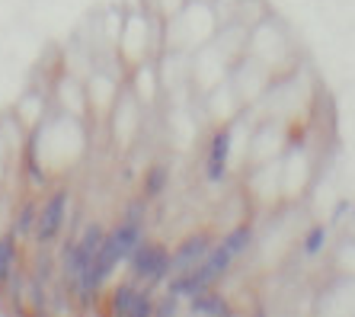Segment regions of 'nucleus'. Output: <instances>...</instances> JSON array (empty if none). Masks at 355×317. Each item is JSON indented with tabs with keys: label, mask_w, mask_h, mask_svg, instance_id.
Returning a JSON list of instances; mask_svg holds the SVG:
<instances>
[{
	"label": "nucleus",
	"mask_w": 355,
	"mask_h": 317,
	"mask_svg": "<svg viewBox=\"0 0 355 317\" xmlns=\"http://www.w3.org/2000/svg\"><path fill=\"white\" fill-rule=\"evenodd\" d=\"M170 257L160 243H141L138 250L132 253V273L144 282H160L170 275Z\"/></svg>",
	"instance_id": "f257e3e1"
},
{
	"label": "nucleus",
	"mask_w": 355,
	"mask_h": 317,
	"mask_svg": "<svg viewBox=\"0 0 355 317\" xmlns=\"http://www.w3.org/2000/svg\"><path fill=\"white\" fill-rule=\"evenodd\" d=\"M67 202H71V196H67V189H58L55 196H51L45 205L39 209V221H35V243H49L55 241V234L61 231V225H64V215H67Z\"/></svg>",
	"instance_id": "f03ea898"
},
{
	"label": "nucleus",
	"mask_w": 355,
	"mask_h": 317,
	"mask_svg": "<svg viewBox=\"0 0 355 317\" xmlns=\"http://www.w3.org/2000/svg\"><path fill=\"white\" fill-rule=\"evenodd\" d=\"M208 250H211V243H208L205 234H192V237H186V241L176 247V253L170 257V273H192V269L202 263V259L208 257Z\"/></svg>",
	"instance_id": "7ed1b4c3"
},
{
	"label": "nucleus",
	"mask_w": 355,
	"mask_h": 317,
	"mask_svg": "<svg viewBox=\"0 0 355 317\" xmlns=\"http://www.w3.org/2000/svg\"><path fill=\"white\" fill-rule=\"evenodd\" d=\"M231 263H234V253L221 243V247H215V250H208V257L202 259V263H198L192 273H196V279L202 282V289H208V285L218 282V279H221V275L231 269Z\"/></svg>",
	"instance_id": "20e7f679"
},
{
	"label": "nucleus",
	"mask_w": 355,
	"mask_h": 317,
	"mask_svg": "<svg viewBox=\"0 0 355 317\" xmlns=\"http://www.w3.org/2000/svg\"><path fill=\"white\" fill-rule=\"evenodd\" d=\"M227 154H231V132L221 128V132L211 138V154H208V176H211V180H221L224 176Z\"/></svg>",
	"instance_id": "39448f33"
},
{
	"label": "nucleus",
	"mask_w": 355,
	"mask_h": 317,
	"mask_svg": "<svg viewBox=\"0 0 355 317\" xmlns=\"http://www.w3.org/2000/svg\"><path fill=\"white\" fill-rule=\"evenodd\" d=\"M112 237L119 241V250H122V259H132V253L138 250L141 243H144V228H141V221H128L125 218L122 225L112 231Z\"/></svg>",
	"instance_id": "423d86ee"
},
{
	"label": "nucleus",
	"mask_w": 355,
	"mask_h": 317,
	"mask_svg": "<svg viewBox=\"0 0 355 317\" xmlns=\"http://www.w3.org/2000/svg\"><path fill=\"white\" fill-rule=\"evenodd\" d=\"M166 167L164 164H154V167L148 170V176H144V199H154V196H160V192L166 189Z\"/></svg>",
	"instance_id": "0eeeda50"
},
{
	"label": "nucleus",
	"mask_w": 355,
	"mask_h": 317,
	"mask_svg": "<svg viewBox=\"0 0 355 317\" xmlns=\"http://www.w3.org/2000/svg\"><path fill=\"white\" fill-rule=\"evenodd\" d=\"M192 311H196V314H227V305H224L221 298H215V295L198 292L196 298H192Z\"/></svg>",
	"instance_id": "6e6552de"
},
{
	"label": "nucleus",
	"mask_w": 355,
	"mask_h": 317,
	"mask_svg": "<svg viewBox=\"0 0 355 317\" xmlns=\"http://www.w3.org/2000/svg\"><path fill=\"white\" fill-rule=\"evenodd\" d=\"M135 295H138L135 285H119L116 292H112V311H116V314H132Z\"/></svg>",
	"instance_id": "1a4fd4ad"
},
{
	"label": "nucleus",
	"mask_w": 355,
	"mask_h": 317,
	"mask_svg": "<svg viewBox=\"0 0 355 317\" xmlns=\"http://www.w3.org/2000/svg\"><path fill=\"white\" fill-rule=\"evenodd\" d=\"M17 266V247H13V237H0V279L13 275Z\"/></svg>",
	"instance_id": "9d476101"
},
{
	"label": "nucleus",
	"mask_w": 355,
	"mask_h": 317,
	"mask_svg": "<svg viewBox=\"0 0 355 317\" xmlns=\"http://www.w3.org/2000/svg\"><path fill=\"white\" fill-rule=\"evenodd\" d=\"M83 247V253H90V257H96L99 253V247H103V243H106V231H103V228L99 225H90L87 228V231H83V237L80 241H77Z\"/></svg>",
	"instance_id": "9b49d317"
},
{
	"label": "nucleus",
	"mask_w": 355,
	"mask_h": 317,
	"mask_svg": "<svg viewBox=\"0 0 355 317\" xmlns=\"http://www.w3.org/2000/svg\"><path fill=\"white\" fill-rule=\"evenodd\" d=\"M250 241H253V231H250V228H237V231H231L224 237V247L237 257V253H243L250 247Z\"/></svg>",
	"instance_id": "f8f14e48"
},
{
	"label": "nucleus",
	"mask_w": 355,
	"mask_h": 317,
	"mask_svg": "<svg viewBox=\"0 0 355 317\" xmlns=\"http://www.w3.org/2000/svg\"><path fill=\"white\" fill-rule=\"evenodd\" d=\"M35 221H39V209H35V202H26L17 215V234H33Z\"/></svg>",
	"instance_id": "ddd939ff"
},
{
	"label": "nucleus",
	"mask_w": 355,
	"mask_h": 317,
	"mask_svg": "<svg viewBox=\"0 0 355 317\" xmlns=\"http://www.w3.org/2000/svg\"><path fill=\"white\" fill-rule=\"evenodd\" d=\"M157 311V305L150 301V295L148 292H138L135 295V305H132V317H150Z\"/></svg>",
	"instance_id": "4468645a"
},
{
	"label": "nucleus",
	"mask_w": 355,
	"mask_h": 317,
	"mask_svg": "<svg viewBox=\"0 0 355 317\" xmlns=\"http://www.w3.org/2000/svg\"><path fill=\"white\" fill-rule=\"evenodd\" d=\"M323 241H327V228L317 225L314 231H311V234L304 237V250H307V253H317V250L323 247Z\"/></svg>",
	"instance_id": "2eb2a0df"
},
{
	"label": "nucleus",
	"mask_w": 355,
	"mask_h": 317,
	"mask_svg": "<svg viewBox=\"0 0 355 317\" xmlns=\"http://www.w3.org/2000/svg\"><path fill=\"white\" fill-rule=\"evenodd\" d=\"M176 311H180V305H176V295H170V292H166V298L157 305V311H154V314L166 317V314H176Z\"/></svg>",
	"instance_id": "dca6fc26"
},
{
	"label": "nucleus",
	"mask_w": 355,
	"mask_h": 317,
	"mask_svg": "<svg viewBox=\"0 0 355 317\" xmlns=\"http://www.w3.org/2000/svg\"><path fill=\"white\" fill-rule=\"evenodd\" d=\"M141 212H144V199L132 202V205H128V215H125V218H128V221H141Z\"/></svg>",
	"instance_id": "f3484780"
},
{
	"label": "nucleus",
	"mask_w": 355,
	"mask_h": 317,
	"mask_svg": "<svg viewBox=\"0 0 355 317\" xmlns=\"http://www.w3.org/2000/svg\"><path fill=\"white\" fill-rule=\"evenodd\" d=\"M0 295H3V279H0Z\"/></svg>",
	"instance_id": "a211bd4d"
}]
</instances>
